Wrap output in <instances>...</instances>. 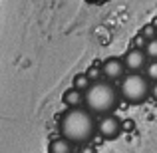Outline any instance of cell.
Returning <instances> with one entry per match:
<instances>
[{
    "instance_id": "5bb4252c",
    "label": "cell",
    "mask_w": 157,
    "mask_h": 153,
    "mask_svg": "<svg viewBox=\"0 0 157 153\" xmlns=\"http://www.w3.org/2000/svg\"><path fill=\"white\" fill-rule=\"evenodd\" d=\"M149 98L153 101H157V82H151V94H149Z\"/></svg>"
},
{
    "instance_id": "52a82bcc",
    "label": "cell",
    "mask_w": 157,
    "mask_h": 153,
    "mask_svg": "<svg viewBox=\"0 0 157 153\" xmlns=\"http://www.w3.org/2000/svg\"><path fill=\"white\" fill-rule=\"evenodd\" d=\"M62 101H64L68 107H80L82 103H86V94L82 92V90H78V88H74V86H72L70 90H66V92H64Z\"/></svg>"
},
{
    "instance_id": "8992f818",
    "label": "cell",
    "mask_w": 157,
    "mask_h": 153,
    "mask_svg": "<svg viewBox=\"0 0 157 153\" xmlns=\"http://www.w3.org/2000/svg\"><path fill=\"white\" fill-rule=\"evenodd\" d=\"M147 54L141 48H131L123 54V62H125V68L129 72H143L147 66Z\"/></svg>"
},
{
    "instance_id": "5b68a950",
    "label": "cell",
    "mask_w": 157,
    "mask_h": 153,
    "mask_svg": "<svg viewBox=\"0 0 157 153\" xmlns=\"http://www.w3.org/2000/svg\"><path fill=\"white\" fill-rule=\"evenodd\" d=\"M100 68H101V74L111 82L121 80V78L125 76V72H127L123 58H107V60H104V64H101Z\"/></svg>"
},
{
    "instance_id": "7a4b0ae2",
    "label": "cell",
    "mask_w": 157,
    "mask_h": 153,
    "mask_svg": "<svg viewBox=\"0 0 157 153\" xmlns=\"http://www.w3.org/2000/svg\"><path fill=\"white\" fill-rule=\"evenodd\" d=\"M86 107L92 109L96 115H104V113H111L115 107L119 105V88H115L109 82H101L96 80L92 82L88 90H86Z\"/></svg>"
},
{
    "instance_id": "277c9868",
    "label": "cell",
    "mask_w": 157,
    "mask_h": 153,
    "mask_svg": "<svg viewBox=\"0 0 157 153\" xmlns=\"http://www.w3.org/2000/svg\"><path fill=\"white\" fill-rule=\"evenodd\" d=\"M121 127H123L121 119L111 113H104L98 119V133L104 139H117L119 133H121Z\"/></svg>"
},
{
    "instance_id": "9c48e42d",
    "label": "cell",
    "mask_w": 157,
    "mask_h": 153,
    "mask_svg": "<svg viewBox=\"0 0 157 153\" xmlns=\"http://www.w3.org/2000/svg\"><path fill=\"white\" fill-rule=\"evenodd\" d=\"M72 86H74V88H78V90H82V92H86V90L92 86V78L88 76V72H80V74L74 76Z\"/></svg>"
},
{
    "instance_id": "ba28073f",
    "label": "cell",
    "mask_w": 157,
    "mask_h": 153,
    "mask_svg": "<svg viewBox=\"0 0 157 153\" xmlns=\"http://www.w3.org/2000/svg\"><path fill=\"white\" fill-rule=\"evenodd\" d=\"M74 149V143L70 141V139H66L64 135L62 137H56L54 141H50V145H48V151L52 153H70Z\"/></svg>"
},
{
    "instance_id": "6da1fadb",
    "label": "cell",
    "mask_w": 157,
    "mask_h": 153,
    "mask_svg": "<svg viewBox=\"0 0 157 153\" xmlns=\"http://www.w3.org/2000/svg\"><path fill=\"white\" fill-rule=\"evenodd\" d=\"M60 135L74 143V145H84L94 139L98 131V121L94 119L92 109H84V107H68V111L60 115Z\"/></svg>"
},
{
    "instance_id": "3957f363",
    "label": "cell",
    "mask_w": 157,
    "mask_h": 153,
    "mask_svg": "<svg viewBox=\"0 0 157 153\" xmlns=\"http://www.w3.org/2000/svg\"><path fill=\"white\" fill-rule=\"evenodd\" d=\"M151 94V80L141 72H129L119 82V96L123 101L131 105H139L149 98Z\"/></svg>"
},
{
    "instance_id": "8fae6325",
    "label": "cell",
    "mask_w": 157,
    "mask_h": 153,
    "mask_svg": "<svg viewBox=\"0 0 157 153\" xmlns=\"http://www.w3.org/2000/svg\"><path fill=\"white\" fill-rule=\"evenodd\" d=\"M143 74H145V76L149 78L151 82H157V60L147 62V66H145V70H143Z\"/></svg>"
},
{
    "instance_id": "4fadbf2b",
    "label": "cell",
    "mask_w": 157,
    "mask_h": 153,
    "mask_svg": "<svg viewBox=\"0 0 157 153\" xmlns=\"http://www.w3.org/2000/svg\"><path fill=\"white\" fill-rule=\"evenodd\" d=\"M100 74H101V68H100V72H98V68H90L88 70V76L92 78V82H96L98 78H100Z\"/></svg>"
},
{
    "instance_id": "7c38bea8",
    "label": "cell",
    "mask_w": 157,
    "mask_h": 153,
    "mask_svg": "<svg viewBox=\"0 0 157 153\" xmlns=\"http://www.w3.org/2000/svg\"><path fill=\"white\" fill-rule=\"evenodd\" d=\"M145 54L151 58V60H157V38H151V40H147V44H145Z\"/></svg>"
},
{
    "instance_id": "30bf717a",
    "label": "cell",
    "mask_w": 157,
    "mask_h": 153,
    "mask_svg": "<svg viewBox=\"0 0 157 153\" xmlns=\"http://www.w3.org/2000/svg\"><path fill=\"white\" fill-rule=\"evenodd\" d=\"M139 36H143L145 40L157 38V26H155V24H145V26L139 30Z\"/></svg>"
}]
</instances>
